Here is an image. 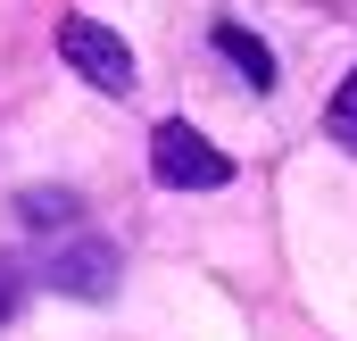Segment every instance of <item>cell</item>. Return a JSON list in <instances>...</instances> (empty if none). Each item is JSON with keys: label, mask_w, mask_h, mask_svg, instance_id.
Listing matches in <instances>:
<instances>
[{"label": "cell", "mask_w": 357, "mask_h": 341, "mask_svg": "<svg viewBox=\"0 0 357 341\" xmlns=\"http://www.w3.org/2000/svg\"><path fill=\"white\" fill-rule=\"evenodd\" d=\"M150 175H158L167 191H216V183H233V159H225L199 125L167 117V125L150 133Z\"/></svg>", "instance_id": "obj_1"}, {"label": "cell", "mask_w": 357, "mask_h": 341, "mask_svg": "<svg viewBox=\"0 0 357 341\" xmlns=\"http://www.w3.org/2000/svg\"><path fill=\"white\" fill-rule=\"evenodd\" d=\"M42 283L67 291V300H116L125 258H116V242H100V233H75V242H59V250L42 258Z\"/></svg>", "instance_id": "obj_2"}, {"label": "cell", "mask_w": 357, "mask_h": 341, "mask_svg": "<svg viewBox=\"0 0 357 341\" xmlns=\"http://www.w3.org/2000/svg\"><path fill=\"white\" fill-rule=\"evenodd\" d=\"M59 59H67L91 92H133V50H125L100 17H67V25H59Z\"/></svg>", "instance_id": "obj_3"}, {"label": "cell", "mask_w": 357, "mask_h": 341, "mask_svg": "<svg viewBox=\"0 0 357 341\" xmlns=\"http://www.w3.org/2000/svg\"><path fill=\"white\" fill-rule=\"evenodd\" d=\"M216 50L241 67V84H250V92H274V75H282V67H274V50L250 34V25H233V17H225V25H216Z\"/></svg>", "instance_id": "obj_4"}, {"label": "cell", "mask_w": 357, "mask_h": 341, "mask_svg": "<svg viewBox=\"0 0 357 341\" xmlns=\"http://www.w3.org/2000/svg\"><path fill=\"white\" fill-rule=\"evenodd\" d=\"M17 217H25L33 233H67V225L84 217V200H75L67 183H25V191H17Z\"/></svg>", "instance_id": "obj_5"}, {"label": "cell", "mask_w": 357, "mask_h": 341, "mask_svg": "<svg viewBox=\"0 0 357 341\" xmlns=\"http://www.w3.org/2000/svg\"><path fill=\"white\" fill-rule=\"evenodd\" d=\"M324 133H333V142L357 159V67H349V84L333 92V108H324Z\"/></svg>", "instance_id": "obj_6"}, {"label": "cell", "mask_w": 357, "mask_h": 341, "mask_svg": "<svg viewBox=\"0 0 357 341\" xmlns=\"http://www.w3.org/2000/svg\"><path fill=\"white\" fill-rule=\"evenodd\" d=\"M17 308H25V266H17V258H0V325H8Z\"/></svg>", "instance_id": "obj_7"}]
</instances>
